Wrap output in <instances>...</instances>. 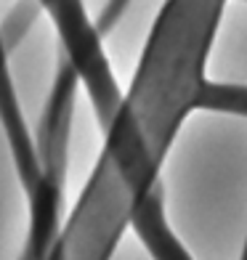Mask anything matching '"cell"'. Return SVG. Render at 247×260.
<instances>
[{
  "label": "cell",
  "mask_w": 247,
  "mask_h": 260,
  "mask_svg": "<svg viewBox=\"0 0 247 260\" xmlns=\"http://www.w3.org/2000/svg\"><path fill=\"white\" fill-rule=\"evenodd\" d=\"M128 3H131V0H107V6H104L101 16H99V21H96V27H99L101 35L109 32V29L117 24V19L122 16V11L128 8Z\"/></svg>",
  "instance_id": "obj_3"
},
{
  "label": "cell",
  "mask_w": 247,
  "mask_h": 260,
  "mask_svg": "<svg viewBox=\"0 0 247 260\" xmlns=\"http://www.w3.org/2000/svg\"><path fill=\"white\" fill-rule=\"evenodd\" d=\"M8 53H11V45L6 40L3 27H0V125H3L11 154H14L19 181L29 197L43 178V162H40L38 141L29 138L24 114H21V106L16 99V88L8 75Z\"/></svg>",
  "instance_id": "obj_2"
},
{
  "label": "cell",
  "mask_w": 247,
  "mask_h": 260,
  "mask_svg": "<svg viewBox=\"0 0 247 260\" xmlns=\"http://www.w3.org/2000/svg\"><path fill=\"white\" fill-rule=\"evenodd\" d=\"M80 77L69 58L61 53L56 69L51 96L38 127V151L43 162V178L29 199V231L19 260H45L61 231V205H64V170H67V144L72 125L75 90Z\"/></svg>",
  "instance_id": "obj_1"
}]
</instances>
